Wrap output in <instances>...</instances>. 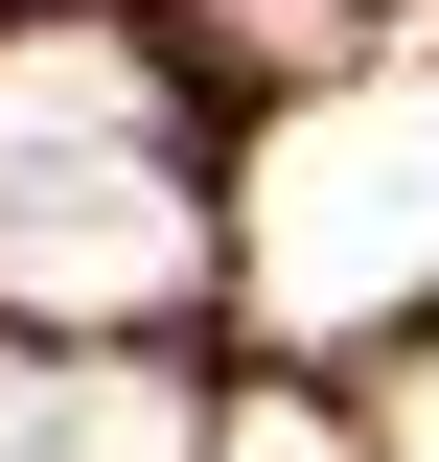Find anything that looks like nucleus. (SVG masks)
Segmentation results:
<instances>
[{"label":"nucleus","mask_w":439,"mask_h":462,"mask_svg":"<svg viewBox=\"0 0 439 462\" xmlns=\"http://www.w3.org/2000/svg\"><path fill=\"white\" fill-rule=\"evenodd\" d=\"M209 278V208L163 162V93L116 23H0V300L23 324H163Z\"/></svg>","instance_id":"f257e3e1"},{"label":"nucleus","mask_w":439,"mask_h":462,"mask_svg":"<svg viewBox=\"0 0 439 462\" xmlns=\"http://www.w3.org/2000/svg\"><path fill=\"white\" fill-rule=\"evenodd\" d=\"M231 254H255V300L301 346L416 324V300H439V47H347L324 93H277Z\"/></svg>","instance_id":"f03ea898"},{"label":"nucleus","mask_w":439,"mask_h":462,"mask_svg":"<svg viewBox=\"0 0 439 462\" xmlns=\"http://www.w3.org/2000/svg\"><path fill=\"white\" fill-rule=\"evenodd\" d=\"M70 462H209V416L163 370H70Z\"/></svg>","instance_id":"7ed1b4c3"},{"label":"nucleus","mask_w":439,"mask_h":462,"mask_svg":"<svg viewBox=\"0 0 439 462\" xmlns=\"http://www.w3.org/2000/svg\"><path fill=\"white\" fill-rule=\"evenodd\" d=\"M209 462H370V439H347L324 393H231V416H209Z\"/></svg>","instance_id":"20e7f679"},{"label":"nucleus","mask_w":439,"mask_h":462,"mask_svg":"<svg viewBox=\"0 0 439 462\" xmlns=\"http://www.w3.org/2000/svg\"><path fill=\"white\" fill-rule=\"evenodd\" d=\"M0 462H70V370H0Z\"/></svg>","instance_id":"39448f33"},{"label":"nucleus","mask_w":439,"mask_h":462,"mask_svg":"<svg viewBox=\"0 0 439 462\" xmlns=\"http://www.w3.org/2000/svg\"><path fill=\"white\" fill-rule=\"evenodd\" d=\"M370 462H439V346H416V370L370 393Z\"/></svg>","instance_id":"423d86ee"}]
</instances>
